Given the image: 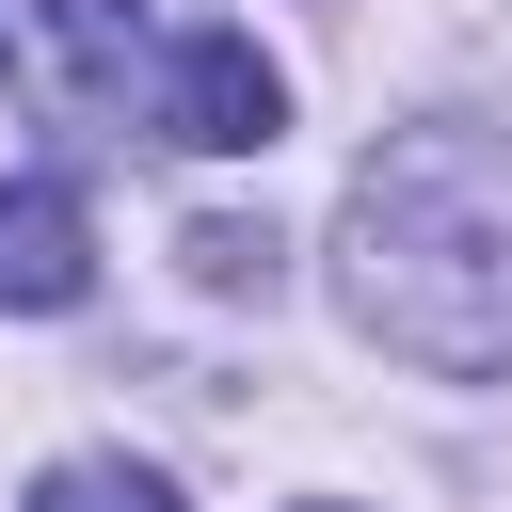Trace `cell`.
<instances>
[{"instance_id": "1", "label": "cell", "mask_w": 512, "mask_h": 512, "mask_svg": "<svg viewBox=\"0 0 512 512\" xmlns=\"http://www.w3.org/2000/svg\"><path fill=\"white\" fill-rule=\"evenodd\" d=\"M352 320L416 368H512V128H400L352 176Z\"/></svg>"}, {"instance_id": "3", "label": "cell", "mask_w": 512, "mask_h": 512, "mask_svg": "<svg viewBox=\"0 0 512 512\" xmlns=\"http://www.w3.org/2000/svg\"><path fill=\"white\" fill-rule=\"evenodd\" d=\"M96 288V224L64 176H16L0 192V304H80Z\"/></svg>"}, {"instance_id": "4", "label": "cell", "mask_w": 512, "mask_h": 512, "mask_svg": "<svg viewBox=\"0 0 512 512\" xmlns=\"http://www.w3.org/2000/svg\"><path fill=\"white\" fill-rule=\"evenodd\" d=\"M32 32L80 96H128V64H144V0H32Z\"/></svg>"}, {"instance_id": "6", "label": "cell", "mask_w": 512, "mask_h": 512, "mask_svg": "<svg viewBox=\"0 0 512 512\" xmlns=\"http://www.w3.org/2000/svg\"><path fill=\"white\" fill-rule=\"evenodd\" d=\"M176 256H192L208 288H272V224H192Z\"/></svg>"}, {"instance_id": "5", "label": "cell", "mask_w": 512, "mask_h": 512, "mask_svg": "<svg viewBox=\"0 0 512 512\" xmlns=\"http://www.w3.org/2000/svg\"><path fill=\"white\" fill-rule=\"evenodd\" d=\"M32 512H176V480L128 464V448H64V464L32 480Z\"/></svg>"}, {"instance_id": "2", "label": "cell", "mask_w": 512, "mask_h": 512, "mask_svg": "<svg viewBox=\"0 0 512 512\" xmlns=\"http://www.w3.org/2000/svg\"><path fill=\"white\" fill-rule=\"evenodd\" d=\"M288 128V80H272V48L256 32H176V64H160V144H192V160H256Z\"/></svg>"}]
</instances>
